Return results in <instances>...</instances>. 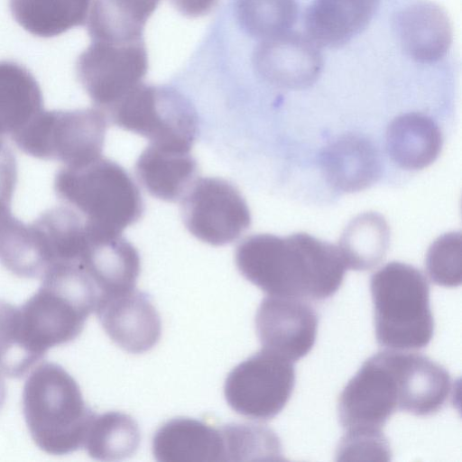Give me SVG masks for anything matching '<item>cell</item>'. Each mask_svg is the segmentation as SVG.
I'll use <instances>...</instances> for the list:
<instances>
[{
  "instance_id": "cell-1",
  "label": "cell",
  "mask_w": 462,
  "mask_h": 462,
  "mask_svg": "<svg viewBox=\"0 0 462 462\" xmlns=\"http://www.w3.org/2000/svg\"><path fill=\"white\" fill-rule=\"evenodd\" d=\"M235 262L268 295L312 300L333 296L347 269L338 246L307 233L250 236L237 245Z\"/></svg>"
},
{
  "instance_id": "cell-2",
  "label": "cell",
  "mask_w": 462,
  "mask_h": 462,
  "mask_svg": "<svg viewBox=\"0 0 462 462\" xmlns=\"http://www.w3.org/2000/svg\"><path fill=\"white\" fill-rule=\"evenodd\" d=\"M42 279L38 291L18 307L23 340L40 360L50 348L79 336L100 296L79 262L53 264Z\"/></svg>"
},
{
  "instance_id": "cell-3",
  "label": "cell",
  "mask_w": 462,
  "mask_h": 462,
  "mask_svg": "<svg viewBox=\"0 0 462 462\" xmlns=\"http://www.w3.org/2000/svg\"><path fill=\"white\" fill-rule=\"evenodd\" d=\"M22 405L30 435L40 449L61 456L83 448L96 412L61 365L43 362L35 367L24 383Z\"/></svg>"
},
{
  "instance_id": "cell-4",
  "label": "cell",
  "mask_w": 462,
  "mask_h": 462,
  "mask_svg": "<svg viewBox=\"0 0 462 462\" xmlns=\"http://www.w3.org/2000/svg\"><path fill=\"white\" fill-rule=\"evenodd\" d=\"M53 188L58 199L77 211L90 231L121 234L143 216L144 204L131 175L106 158L60 168Z\"/></svg>"
},
{
  "instance_id": "cell-5",
  "label": "cell",
  "mask_w": 462,
  "mask_h": 462,
  "mask_svg": "<svg viewBox=\"0 0 462 462\" xmlns=\"http://www.w3.org/2000/svg\"><path fill=\"white\" fill-rule=\"evenodd\" d=\"M377 343L393 350L427 346L434 333L430 285L412 265L391 262L370 280Z\"/></svg>"
},
{
  "instance_id": "cell-6",
  "label": "cell",
  "mask_w": 462,
  "mask_h": 462,
  "mask_svg": "<svg viewBox=\"0 0 462 462\" xmlns=\"http://www.w3.org/2000/svg\"><path fill=\"white\" fill-rule=\"evenodd\" d=\"M108 120L100 110H42L11 136L34 158L79 166L102 157Z\"/></svg>"
},
{
  "instance_id": "cell-7",
  "label": "cell",
  "mask_w": 462,
  "mask_h": 462,
  "mask_svg": "<svg viewBox=\"0 0 462 462\" xmlns=\"http://www.w3.org/2000/svg\"><path fill=\"white\" fill-rule=\"evenodd\" d=\"M105 115L113 125L164 148L190 152L198 132L195 108L169 87L141 83Z\"/></svg>"
},
{
  "instance_id": "cell-8",
  "label": "cell",
  "mask_w": 462,
  "mask_h": 462,
  "mask_svg": "<svg viewBox=\"0 0 462 462\" xmlns=\"http://www.w3.org/2000/svg\"><path fill=\"white\" fill-rule=\"evenodd\" d=\"M295 385L292 361L262 349L227 374L224 395L229 407L244 417L267 420L277 416Z\"/></svg>"
},
{
  "instance_id": "cell-9",
  "label": "cell",
  "mask_w": 462,
  "mask_h": 462,
  "mask_svg": "<svg viewBox=\"0 0 462 462\" xmlns=\"http://www.w3.org/2000/svg\"><path fill=\"white\" fill-rule=\"evenodd\" d=\"M147 69L143 40H91L76 62L79 81L94 106L104 114L142 83Z\"/></svg>"
},
{
  "instance_id": "cell-10",
  "label": "cell",
  "mask_w": 462,
  "mask_h": 462,
  "mask_svg": "<svg viewBox=\"0 0 462 462\" xmlns=\"http://www.w3.org/2000/svg\"><path fill=\"white\" fill-rule=\"evenodd\" d=\"M183 223L199 240L221 246L237 240L251 226L248 205L229 181L197 178L180 199Z\"/></svg>"
},
{
  "instance_id": "cell-11",
  "label": "cell",
  "mask_w": 462,
  "mask_h": 462,
  "mask_svg": "<svg viewBox=\"0 0 462 462\" xmlns=\"http://www.w3.org/2000/svg\"><path fill=\"white\" fill-rule=\"evenodd\" d=\"M399 411V389L390 357L384 350L369 357L343 389L338 420L346 430H381Z\"/></svg>"
},
{
  "instance_id": "cell-12",
  "label": "cell",
  "mask_w": 462,
  "mask_h": 462,
  "mask_svg": "<svg viewBox=\"0 0 462 462\" xmlns=\"http://www.w3.org/2000/svg\"><path fill=\"white\" fill-rule=\"evenodd\" d=\"M254 322L263 349L297 361L312 349L319 318L300 299L268 295L262 300Z\"/></svg>"
},
{
  "instance_id": "cell-13",
  "label": "cell",
  "mask_w": 462,
  "mask_h": 462,
  "mask_svg": "<svg viewBox=\"0 0 462 462\" xmlns=\"http://www.w3.org/2000/svg\"><path fill=\"white\" fill-rule=\"evenodd\" d=\"M95 312L110 339L131 354L152 349L162 335V321L150 296L136 288L98 298Z\"/></svg>"
},
{
  "instance_id": "cell-14",
  "label": "cell",
  "mask_w": 462,
  "mask_h": 462,
  "mask_svg": "<svg viewBox=\"0 0 462 462\" xmlns=\"http://www.w3.org/2000/svg\"><path fill=\"white\" fill-rule=\"evenodd\" d=\"M254 63L273 84L300 89L318 79L324 61L319 46L308 35L289 31L263 40L255 51Z\"/></svg>"
},
{
  "instance_id": "cell-15",
  "label": "cell",
  "mask_w": 462,
  "mask_h": 462,
  "mask_svg": "<svg viewBox=\"0 0 462 462\" xmlns=\"http://www.w3.org/2000/svg\"><path fill=\"white\" fill-rule=\"evenodd\" d=\"M399 388V411L431 415L445 405L452 389L449 373L429 357L390 350Z\"/></svg>"
},
{
  "instance_id": "cell-16",
  "label": "cell",
  "mask_w": 462,
  "mask_h": 462,
  "mask_svg": "<svg viewBox=\"0 0 462 462\" xmlns=\"http://www.w3.org/2000/svg\"><path fill=\"white\" fill-rule=\"evenodd\" d=\"M78 259L103 294L135 288L141 271L137 249L121 234L98 235L88 229Z\"/></svg>"
},
{
  "instance_id": "cell-17",
  "label": "cell",
  "mask_w": 462,
  "mask_h": 462,
  "mask_svg": "<svg viewBox=\"0 0 462 462\" xmlns=\"http://www.w3.org/2000/svg\"><path fill=\"white\" fill-rule=\"evenodd\" d=\"M152 450L161 462L226 461L221 428L190 418H175L162 425L153 435Z\"/></svg>"
},
{
  "instance_id": "cell-18",
  "label": "cell",
  "mask_w": 462,
  "mask_h": 462,
  "mask_svg": "<svg viewBox=\"0 0 462 462\" xmlns=\"http://www.w3.org/2000/svg\"><path fill=\"white\" fill-rule=\"evenodd\" d=\"M321 166L327 181L343 192L370 187L382 172L381 160L373 143L352 134L340 136L326 147Z\"/></svg>"
},
{
  "instance_id": "cell-19",
  "label": "cell",
  "mask_w": 462,
  "mask_h": 462,
  "mask_svg": "<svg viewBox=\"0 0 462 462\" xmlns=\"http://www.w3.org/2000/svg\"><path fill=\"white\" fill-rule=\"evenodd\" d=\"M395 29L405 53L420 63L443 59L452 42L451 25L447 14L430 2L416 3L400 12Z\"/></svg>"
},
{
  "instance_id": "cell-20",
  "label": "cell",
  "mask_w": 462,
  "mask_h": 462,
  "mask_svg": "<svg viewBox=\"0 0 462 462\" xmlns=\"http://www.w3.org/2000/svg\"><path fill=\"white\" fill-rule=\"evenodd\" d=\"M380 1L313 0L305 14L307 34L319 47H341L366 28Z\"/></svg>"
},
{
  "instance_id": "cell-21",
  "label": "cell",
  "mask_w": 462,
  "mask_h": 462,
  "mask_svg": "<svg viewBox=\"0 0 462 462\" xmlns=\"http://www.w3.org/2000/svg\"><path fill=\"white\" fill-rule=\"evenodd\" d=\"M135 174L152 197L175 202L182 199L198 174V162L190 152L149 143L139 155Z\"/></svg>"
},
{
  "instance_id": "cell-22",
  "label": "cell",
  "mask_w": 462,
  "mask_h": 462,
  "mask_svg": "<svg viewBox=\"0 0 462 462\" xmlns=\"http://www.w3.org/2000/svg\"><path fill=\"white\" fill-rule=\"evenodd\" d=\"M442 147L438 125L421 113H406L394 118L386 132L390 157L406 170H421L431 164Z\"/></svg>"
},
{
  "instance_id": "cell-23",
  "label": "cell",
  "mask_w": 462,
  "mask_h": 462,
  "mask_svg": "<svg viewBox=\"0 0 462 462\" xmlns=\"http://www.w3.org/2000/svg\"><path fill=\"white\" fill-rule=\"evenodd\" d=\"M42 110V93L33 75L14 61H0V137H11Z\"/></svg>"
},
{
  "instance_id": "cell-24",
  "label": "cell",
  "mask_w": 462,
  "mask_h": 462,
  "mask_svg": "<svg viewBox=\"0 0 462 462\" xmlns=\"http://www.w3.org/2000/svg\"><path fill=\"white\" fill-rule=\"evenodd\" d=\"M94 0H10L14 19L31 34L51 38L87 23Z\"/></svg>"
},
{
  "instance_id": "cell-25",
  "label": "cell",
  "mask_w": 462,
  "mask_h": 462,
  "mask_svg": "<svg viewBox=\"0 0 462 462\" xmlns=\"http://www.w3.org/2000/svg\"><path fill=\"white\" fill-rule=\"evenodd\" d=\"M0 263L23 278H42L47 271L36 230L6 212L0 216Z\"/></svg>"
},
{
  "instance_id": "cell-26",
  "label": "cell",
  "mask_w": 462,
  "mask_h": 462,
  "mask_svg": "<svg viewBox=\"0 0 462 462\" xmlns=\"http://www.w3.org/2000/svg\"><path fill=\"white\" fill-rule=\"evenodd\" d=\"M389 242L390 230L383 217L366 212L347 225L338 247L347 268L366 271L384 258Z\"/></svg>"
},
{
  "instance_id": "cell-27",
  "label": "cell",
  "mask_w": 462,
  "mask_h": 462,
  "mask_svg": "<svg viewBox=\"0 0 462 462\" xmlns=\"http://www.w3.org/2000/svg\"><path fill=\"white\" fill-rule=\"evenodd\" d=\"M140 441L138 424L130 415L107 411L95 414L83 448L94 459L117 461L134 455Z\"/></svg>"
},
{
  "instance_id": "cell-28",
  "label": "cell",
  "mask_w": 462,
  "mask_h": 462,
  "mask_svg": "<svg viewBox=\"0 0 462 462\" xmlns=\"http://www.w3.org/2000/svg\"><path fill=\"white\" fill-rule=\"evenodd\" d=\"M220 428L225 441L226 461L283 459L280 439L268 427L230 423Z\"/></svg>"
},
{
  "instance_id": "cell-29",
  "label": "cell",
  "mask_w": 462,
  "mask_h": 462,
  "mask_svg": "<svg viewBox=\"0 0 462 462\" xmlns=\"http://www.w3.org/2000/svg\"><path fill=\"white\" fill-rule=\"evenodd\" d=\"M237 12L244 28L263 41L291 31L299 6L296 0H238Z\"/></svg>"
},
{
  "instance_id": "cell-30",
  "label": "cell",
  "mask_w": 462,
  "mask_h": 462,
  "mask_svg": "<svg viewBox=\"0 0 462 462\" xmlns=\"http://www.w3.org/2000/svg\"><path fill=\"white\" fill-rule=\"evenodd\" d=\"M38 361L23 340L18 307L0 300V372L21 378Z\"/></svg>"
},
{
  "instance_id": "cell-31",
  "label": "cell",
  "mask_w": 462,
  "mask_h": 462,
  "mask_svg": "<svg viewBox=\"0 0 462 462\" xmlns=\"http://www.w3.org/2000/svg\"><path fill=\"white\" fill-rule=\"evenodd\" d=\"M462 240L460 232L439 236L430 246L425 265L431 281L439 286L461 284Z\"/></svg>"
},
{
  "instance_id": "cell-32",
  "label": "cell",
  "mask_w": 462,
  "mask_h": 462,
  "mask_svg": "<svg viewBox=\"0 0 462 462\" xmlns=\"http://www.w3.org/2000/svg\"><path fill=\"white\" fill-rule=\"evenodd\" d=\"M391 449L381 430H346L342 437L337 460L389 461Z\"/></svg>"
},
{
  "instance_id": "cell-33",
  "label": "cell",
  "mask_w": 462,
  "mask_h": 462,
  "mask_svg": "<svg viewBox=\"0 0 462 462\" xmlns=\"http://www.w3.org/2000/svg\"><path fill=\"white\" fill-rule=\"evenodd\" d=\"M17 181L14 153L7 147L0 154V216L11 211V201Z\"/></svg>"
},
{
  "instance_id": "cell-34",
  "label": "cell",
  "mask_w": 462,
  "mask_h": 462,
  "mask_svg": "<svg viewBox=\"0 0 462 462\" xmlns=\"http://www.w3.org/2000/svg\"><path fill=\"white\" fill-rule=\"evenodd\" d=\"M125 13L145 24L155 11L160 0H110Z\"/></svg>"
},
{
  "instance_id": "cell-35",
  "label": "cell",
  "mask_w": 462,
  "mask_h": 462,
  "mask_svg": "<svg viewBox=\"0 0 462 462\" xmlns=\"http://www.w3.org/2000/svg\"><path fill=\"white\" fill-rule=\"evenodd\" d=\"M170 2L182 14L198 17L207 14L217 0H170Z\"/></svg>"
},
{
  "instance_id": "cell-36",
  "label": "cell",
  "mask_w": 462,
  "mask_h": 462,
  "mask_svg": "<svg viewBox=\"0 0 462 462\" xmlns=\"http://www.w3.org/2000/svg\"><path fill=\"white\" fill-rule=\"evenodd\" d=\"M1 374L2 373L0 372V409L3 406L6 396V388Z\"/></svg>"
},
{
  "instance_id": "cell-37",
  "label": "cell",
  "mask_w": 462,
  "mask_h": 462,
  "mask_svg": "<svg viewBox=\"0 0 462 462\" xmlns=\"http://www.w3.org/2000/svg\"><path fill=\"white\" fill-rule=\"evenodd\" d=\"M7 147L8 145L5 143V138L0 137V154H2Z\"/></svg>"
}]
</instances>
